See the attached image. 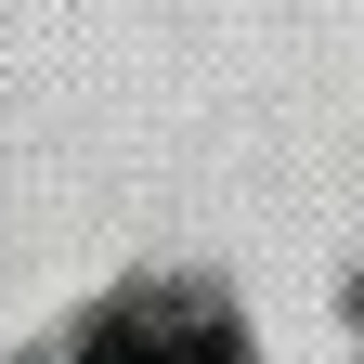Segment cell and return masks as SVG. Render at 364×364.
Masks as SVG:
<instances>
[{
    "mask_svg": "<svg viewBox=\"0 0 364 364\" xmlns=\"http://www.w3.org/2000/svg\"><path fill=\"white\" fill-rule=\"evenodd\" d=\"M78 364H221V326H169V312H130V326H105Z\"/></svg>",
    "mask_w": 364,
    "mask_h": 364,
    "instance_id": "cell-1",
    "label": "cell"
}]
</instances>
